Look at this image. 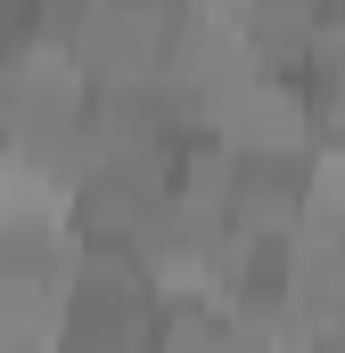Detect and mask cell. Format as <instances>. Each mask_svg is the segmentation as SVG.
I'll use <instances>...</instances> for the list:
<instances>
[{"label":"cell","mask_w":345,"mask_h":353,"mask_svg":"<svg viewBox=\"0 0 345 353\" xmlns=\"http://www.w3.org/2000/svg\"><path fill=\"white\" fill-rule=\"evenodd\" d=\"M132 255H140V271H148L165 296H214L222 271H230V255H239V230H230L222 205H197V197L165 189L157 214L140 222Z\"/></svg>","instance_id":"2"},{"label":"cell","mask_w":345,"mask_h":353,"mask_svg":"<svg viewBox=\"0 0 345 353\" xmlns=\"http://www.w3.org/2000/svg\"><path fill=\"white\" fill-rule=\"evenodd\" d=\"M83 17H90V0H25V41H58V50H75Z\"/></svg>","instance_id":"13"},{"label":"cell","mask_w":345,"mask_h":353,"mask_svg":"<svg viewBox=\"0 0 345 353\" xmlns=\"http://www.w3.org/2000/svg\"><path fill=\"white\" fill-rule=\"evenodd\" d=\"M304 181H313V157H239L230 230L255 247H288L304 230Z\"/></svg>","instance_id":"8"},{"label":"cell","mask_w":345,"mask_h":353,"mask_svg":"<svg viewBox=\"0 0 345 353\" xmlns=\"http://www.w3.org/2000/svg\"><path fill=\"white\" fill-rule=\"evenodd\" d=\"M148 353H239V337H230L214 296H165V321H157Z\"/></svg>","instance_id":"11"},{"label":"cell","mask_w":345,"mask_h":353,"mask_svg":"<svg viewBox=\"0 0 345 353\" xmlns=\"http://www.w3.org/2000/svg\"><path fill=\"white\" fill-rule=\"evenodd\" d=\"M165 33H172L165 0H90L83 33H75V66L90 74V90L157 83L165 74Z\"/></svg>","instance_id":"4"},{"label":"cell","mask_w":345,"mask_h":353,"mask_svg":"<svg viewBox=\"0 0 345 353\" xmlns=\"http://www.w3.org/2000/svg\"><path fill=\"white\" fill-rule=\"evenodd\" d=\"M321 50H345V0H321Z\"/></svg>","instance_id":"15"},{"label":"cell","mask_w":345,"mask_h":353,"mask_svg":"<svg viewBox=\"0 0 345 353\" xmlns=\"http://www.w3.org/2000/svg\"><path fill=\"white\" fill-rule=\"evenodd\" d=\"M296 353H345V321H337V329H313V337H304Z\"/></svg>","instance_id":"16"},{"label":"cell","mask_w":345,"mask_h":353,"mask_svg":"<svg viewBox=\"0 0 345 353\" xmlns=\"http://www.w3.org/2000/svg\"><path fill=\"white\" fill-rule=\"evenodd\" d=\"M304 222H329V230H345V140H321V148H313Z\"/></svg>","instance_id":"12"},{"label":"cell","mask_w":345,"mask_h":353,"mask_svg":"<svg viewBox=\"0 0 345 353\" xmlns=\"http://www.w3.org/2000/svg\"><path fill=\"white\" fill-rule=\"evenodd\" d=\"M313 115H321V140H345V50H321L313 66Z\"/></svg>","instance_id":"14"},{"label":"cell","mask_w":345,"mask_h":353,"mask_svg":"<svg viewBox=\"0 0 345 353\" xmlns=\"http://www.w3.org/2000/svg\"><path fill=\"white\" fill-rule=\"evenodd\" d=\"M172 189L197 197V205H222L230 214V189H239V148L214 132V123H189L172 140Z\"/></svg>","instance_id":"10"},{"label":"cell","mask_w":345,"mask_h":353,"mask_svg":"<svg viewBox=\"0 0 345 353\" xmlns=\"http://www.w3.org/2000/svg\"><path fill=\"white\" fill-rule=\"evenodd\" d=\"M255 74V50H247V25L239 17H214V8H172V33H165V83L206 115L222 90H239Z\"/></svg>","instance_id":"7"},{"label":"cell","mask_w":345,"mask_h":353,"mask_svg":"<svg viewBox=\"0 0 345 353\" xmlns=\"http://www.w3.org/2000/svg\"><path fill=\"white\" fill-rule=\"evenodd\" d=\"M157 321H165V288L140 271L132 247H83L75 255V296H66L58 353H148Z\"/></svg>","instance_id":"1"},{"label":"cell","mask_w":345,"mask_h":353,"mask_svg":"<svg viewBox=\"0 0 345 353\" xmlns=\"http://www.w3.org/2000/svg\"><path fill=\"white\" fill-rule=\"evenodd\" d=\"M165 189H172V157H99L90 181L66 197V222L83 247H132Z\"/></svg>","instance_id":"6"},{"label":"cell","mask_w":345,"mask_h":353,"mask_svg":"<svg viewBox=\"0 0 345 353\" xmlns=\"http://www.w3.org/2000/svg\"><path fill=\"white\" fill-rule=\"evenodd\" d=\"M90 115V74L75 66V50L58 41H25L8 66H0V132L8 148L41 140V132H66Z\"/></svg>","instance_id":"5"},{"label":"cell","mask_w":345,"mask_h":353,"mask_svg":"<svg viewBox=\"0 0 345 353\" xmlns=\"http://www.w3.org/2000/svg\"><path fill=\"white\" fill-rule=\"evenodd\" d=\"M279 271H288V296L313 329H337L345 321V230L329 222H304L288 247H279Z\"/></svg>","instance_id":"9"},{"label":"cell","mask_w":345,"mask_h":353,"mask_svg":"<svg viewBox=\"0 0 345 353\" xmlns=\"http://www.w3.org/2000/svg\"><path fill=\"white\" fill-rule=\"evenodd\" d=\"M206 123H214L239 157H313V148H321L313 74H279V66H255L239 90H222V99L206 107Z\"/></svg>","instance_id":"3"}]
</instances>
